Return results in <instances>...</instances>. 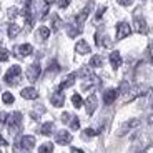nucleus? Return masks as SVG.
Listing matches in <instances>:
<instances>
[{"instance_id": "c756f323", "label": "nucleus", "mask_w": 153, "mask_h": 153, "mask_svg": "<svg viewBox=\"0 0 153 153\" xmlns=\"http://www.w3.org/2000/svg\"><path fill=\"white\" fill-rule=\"evenodd\" d=\"M100 131H97V130H93V128H87V130L83 131V135L85 137H97Z\"/></svg>"}, {"instance_id": "72a5a7b5", "label": "nucleus", "mask_w": 153, "mask_h": 153, "mask_svg": "<svg viewBox=\"0 0 153 153\" xmlns=\"http://www.w3.org/2000/svg\"><path fill=\"white\" fill-rule=\"evenodd\" d=\"M19 15V10L17 8H8V19H15Z\"/></svg>"}, {"instance_id": "393cba45", "label": "nucleus", "mask_w": 153, "mask_h": 153, "mask_svg": "<svg viewBox=\"0 0 153 153\" xmlns=\"http://www.w3.org/2000/svg\"><path fill=\"white\" fill-rule=\"evenodd\" d=\"M72 103H73L75 108H80L82 105H83V100H82V97L78 95V93H75V95L72 97Z\"/></svg>"}, {"instance_id": "a878e982", "label": "nucleus", "mask_w": 153, "mask_h": 153, "mask_svg": "<svg viewBox=\"0 0 153 153\" xmlns=\"http://www.w3.org/2000/svg\"><path fill=\"white\" fill-rule=\"evenodd\" d=\"M2 100H4V103L10 105V103H13V95H12L10 92H5L4 95H2Z\"/></svg>"}, {"instance_id": "423d86ee", "label": "nucleus", "mask_w": 153, "mask_h": 153, "mask_svg": "<svg viewBox=\"0 0 153 153\" xmlns=\"http://www.w3.org/2000/svg\"><path fill=\"white\" fill-rule=\"evenodd\" d=\"M40 72H42L40 65H38V63H32V65L27 68V78L30 82H35L38 76H40Z\"/></svg>"}, {"instance_id": "0eeeda50", "label": "nucleus", "mask_w": 153, "mask_h": 153, "mask_svg": "<svg viewBox=\"0 0 153 153\" xmlns=\"http://www.w3.org/2000/svg\"><path fill=\"white\" fill-rule=\"evenodd\" d=\"M55 142H57L58 145H68V143L72 142V135H70L67 130H60L57 135H55Z\"/></svg>"}, {"instance_id": "f03ea898", "label": "nucleus", "mask_w": 153, "mask_h": 153, "mask_svg": "<svg viewBox=\"0 0 153 153\" xmlns=\"http://www.w3.org/2000/svg\"><path fill=\"white\" fill-rule=\"evenodd\" d=\"M20 73H22V68H20V65H13L8 68V72L5 73V83L8 85H15L17 82L20 80Z\"/></svg>"}, {"instance_id": "c85d7f7f", "label": "nucleus", "mask_w": 153, "mask_h": 153, "mask_svg": "<svg viewBox=\"0 0 153 153\" xmlns=\"http://www.w3.org/2000/svg\"><path fill=\"white\" fill-rule=\"evenodd\" d=\"M8 60V50L0 48V62H7Z\"/></svg>"}, {"instance_id": "f704fd0d", "label": "nucleus", "mask_w": 153, "mask_h": 153, "mask_svg": "<svg viewBox=\"0 0 153 153\" xmlns=\"http://www.w3.org/2000/svg\"><path fill=\"white\" fill-rule=\"evenodd\" d=\"M70 5V0H58V7L60 8H67Z\"/></svg>"}, {"instance_id": "2eb2a0df", "label": "nucleus", "mask_w": 153, "mask_h": 153, "mask_svg": "<svg viewBox=\"0 0 153 153\" xmlns=\"http://www.w3.org/2000/svg\"><path fill=\"white\" fill-rule=\"evenodd\" d=\"M32 52H33V47H32L30 43H23V45L17 47V55H20V57H27Z\"/></svg>"}, {"instance_id": "a19ab883", "label": "nucleus", "mask_w": 153, "mask_h": 153, "mask_svg": "<svg viewBox=\"0 0 153 153\" xmlns=\"http://www.w3.org/2000/svg\"><path fill=\"white\" fill-rule=\"evenodd\" d=\"M45 2H47V4H48V5H52V4H53V2H55V0H45Z\"/></svg>"}, {"instance_id": "7c9ffc66", "label": "nucleus", "mask_w": 153, "mask_h": 153, "mask_svg": "<svg viewBox=\"0 0 153 153\" xmlns=\"http://www.w3.org/2000/svg\"><path fill=\"white\" fill-rule=\"evenodd\" d=\"M7 118H8V115L5 113V111H0V128L7 123Z\"/></svg>"}, {"instance_id": "1a4fd4ad", "label": "nucleus", "mask_w": 153, "mask_h": 153, "mask_svg": "<svg viewBox=\"0 0 153 153\" xmlns=\"http://www.w3.org/2000/svg\"><path fill=\"white\" fill-rule=\"evenodd\" d=\"M20 146H22V150L30 152V150L35 146V137H32V135H25V137H22V140H20Z\"/></svg>"}, {"instance_id": "79ce46f5", "label": "nucleus", "mask_w": 153, "mask_h": 153, "mask_svg": "<svg viewBox=\"0 0 153 153\" xmlns=\"http://www.w3.org/2000/svg\"><path fill=\"white\" fill-rule=\"evenodd\" d=\"M0 153H2V152H0Z\"/></svg>"}, {"instance_id": "4468645a", "label": "nucleus", "mask_w": 153, "mask_h": 153, "mask_svg": "<svg viewBox=\"0 0 153 153\" xmlns=\"http://www.w3.org/2000/svg\"><path fill=\"white\" fill-rule=\"evenodd\" d=\"M22 97L25 100H35V98H38V92L33 87H27L22 90Z\"/></svg>"}, {"instance_id": "f257e3e1", "label": "nucleus", "mask_w": 153, "mask_h": 153, "mask_svg": "<svg viewBox=\"0 0 153 153\" xmlns=\"http://www.w3.org/2000/svg\"><path fill=\"white\" fill-rule=\"evenodd\" d=\"M20 125H22V113H20V111H13V113L8 115L7 126H8L10 135H15L17 131L20 130Z\"/></svg>"}, {"instance_id": "dca6fc26", "label": "nucleus", "mask_w": 153, "mask_h": 153, "mask_svg": "<svg viewBox=\"0 0 153 153\" xmlns=\"http://www.w3.org/2000/svg\"><path fill=\"white\" fill-rule=\"evenodd\" d=\"M110 63L115 70L122 65V55H120V52H111L110 53Z\"/></svg>"}, {"instance_id": "6ab92c4d", "label": "nucleus", "mask_w": 153, "mask_h": 153, "mask_svg": "<svg viewBox=\"0 0 153 153\" xmlns=\"http://www.w3.org/2000/svg\"><path fill=\"white\" fill-rule=\"evenodd\" d=\"M52 131H53V123L52 122H47V123H43V125L40 126V133L45 135V137L52 135Z\"/></svg>"}, {"instance_id": "aec40b11", "label": "nucleus", "mask_w": 153, "mask_h": 153, "mask_svg": "<svg viewBox=\"0 0 153 153\" xmlns=\"http://www.w3.org/2000/svg\"><path fill=\"white\" fill-rule=\"evenodd\" d=\"M82 32V27H78L76 23H73V25H68V30H67V33H68V37H76V35Z\"/></svg>"}, {"instance_id": "bb28decb", "label": "nucleus", "mask_w": 153, "mask_h": 153, "mask_svg": "<svg viewBox=\"0 0 153 153\" xmlns=\"http://www.w3.org/2000/svg\"><path fill=\"white\" fill-rule=\"evenodd\" d=\"M70 126H72V130H78L80 122H78V118H76V117H72V120H70Z\"/></svg>"}, {"instance_id": "9b49d317", "label": "nucleus", "mask_w": 153, "mask_h": 153, "mask_svg": "<svg viewBox=\"0 0 153 153\" xmlns=\"http://www.w3.org/2000/svg\"><path fill=\"white\" fill-rule=\"evenodd\" d=\"M90 8H92V4H88L87 7H85L83 10H82L80 13H78V15H76V19H75V23L78 25V27H82V25H83V22L87 20L88 13H90Z\"/></svg>"}, {"instance_id": "f8f14e48", "label": "nucleus", "mask_w": 153, "mask_h": 153, "mask_svg": "<svg viewBox=\"0 0 153 153\" xmlns=\"http://www.w3.org/2000/svg\"><path fill=\"white\" fill-rule=\"evenodd\" d=\"M97 97L95 95H90L87 98V102H85V108H87V113L88 115H93V111L97 110Z\"/></svg>"}, {"instance_id": "39448f33", "label": "nucleus", "mask_w": 153, "mask_h": 153, "mask_svg": "<svg viewBox=\"0 0 153 153\" xmlns=\"http://www.w3.org/2000/svg\"><path fill=\"white\" fill-rule=\"evenodd\" d=\"M146 90H148V88H146L145 85H138V87H135V88H133V90H130L131 93H130V95H128V97L125 98V102H131V100H135L137 97L146 95V93H148Z\"/></svg>"}, {"instance_id": "b1692460", "label": "nucleus", "mask_w": 153, "mask_h": 153, "mask_svg": "<svg viewBox=\"0 0 153 153\" xmlns=\"http://www.w3.org/2000/svg\"><path fill=\"white\" fill-rule=\"evenodd\" d=\"M48 35H50V28H47V27H40V28H38V38H40V40H47Z\"/></svg>"}, {"instance_id": "ea45409f", "label": "nucleus", "mask_w": 153, "mask_h": 153, "mask_svg": "<svg viewBox=\"0 0 153 153\" xmlns=\"http://www.w3.org/2000/svg\"><path fill=\"white\" fill-rule=\"evenodd\" d=\"M72 153H85L83 150H78V148H72Z\"/></svg>"}, {"instance_id": "ddd939ff", "label": "nucleus", "mask_w": 153, "mask_h": 153, "mask_svg": "<svg viewBox=\"0 0 153 153\" xmlns=\"http://www.w3.org/2000/svg\"><path fill=\"white\" fill-rule=\"evenodd\" d=\"M50 102H52V105H55V107H63V102H65V97H63V93H62V90H57V92H55L53 95L50 97Z\"/></svg>"}, {"instance_id": "4be33fe9", "label": "nucleus", "mask_w": 153, "mask_h": 153, "mask_svg": "<svg viewBox=\"0 0 153 153\" xmlns=\"http://www.w3.org/2000/svg\"><path fill=\"white\" fill-rule=\"evenodd\" d=\"M102 63H103V58L100 57V55H93L92 60H90V67H93V68H98V67H102Z\"/></svg>"}, {"instance_id": "c9c22d12", "label": "nucleus", "mask_w": 153, "mask_h": 153, "mask_svg": "<svg viewBox=\"0 0 153 153\" xmlns=\"http://www.w3.org/2000/svg\"><path fill=\"white\" fill-rule=\"evenodd\" d=\"M70 118H72V117H70V113H63V115H62V122H63V123H68Z\"/></svg>"}, {"instance_id": "6e6552de", "label": "nucleus", "mask_w": 153, "mask_h": 153, "mask_svg": "<svg viewBox=\"0 0 153 153\" xmlns=\"http://www.w3.org/2000/svg\"><path fill=\"white\" fill-rule=\"evenodd\" d=\"M133 28L138 32V33H143V35L148 32V25H146L145 19H142V17H135V20H133Z\"/></svg>"}, {"instance_id": "9d476101", "label": "nucleus", "mask_w": 153, "mask_h": 153, "mask_svg": "<svg viewBox=\"0 0 153 153\" xmlns=\"http://www.w3.org/2000/svg\"><path fill=\"white\" fill-rule=\"evenodd\" d=\"M117 95H118V90H115V88H108L107 92L103 93V102L105 105H111L117 100Z\"/></svg>"}, {"instance_id": "58836bf2", "label": "nucleus", "mask_w": 153, "mask_h": 153, "mask_svg": "<svg viewBox=\"0 0 153 153\" xmlns=\"http://www.w3.org/2000/svg\"><path fill=\"white\" fill-rule=\"evenodd\" d=\"M8 143H7V140H5L4 137H2V135H0V146H7Z\"/></svg>"}, {"instance_id": "2f4dec72", "label": "nucleus", "mask_w": 153, "mask_h": 153, "mask_svg": "<svg viewBox=\"0 0 153 153\" xmlns=\"http://www.w3.org/2000/svg\"><path fill=\"white\" fill-rule=\"evenodd\" d=\"M58 70H60V67H58V63L53 60L52 63H50V67H48V72L52 73V72H58Z\"/></svg>"}, {"instance_id": "a211bd4d", "label": "nucleus", "mask_w": 153, "mask_h": 153, "mask_svg": "<svg viewBox=\"0 0 153 153\" xmlns=\"http://www.w3.org/2000/svg\"><path fill=\"white\" fill-rule=\"evenodd\" d=\"M75 83V73H70V75L65 76V80L60 83V87H58V90H65V88L72 87V85Z\"/></svg>"}, {"instance_id": "412c9836", "label": "nucleus", "mask_w": 153, "mask_h": 153, "mask_svg": "<svg viewBox=\"0 0 153 153\" xmlns=\"http://www.w3.org/2000/svg\"><path fill=\"white\" fill-rule=\"evenodd\" d=\"M19 32H20L19 25H15V23H10V25H8V37L10 38H15L17 35H19Z\"/></svg>"}, {"instance_id": "f3484780", "label": "nucleus", "mask_w": 153, "mask_h": 153, "mask_svg": "<svg viewBox=\"0 0 153 153\" xmlns=\"http://www.w3.org/2000/svg\"><path fill=\"white\" fill-rule=\"evenodd\" d=\"M75 52H76V53H80V55H85V53L90 52V45H88L85 40H80V42L75 45Z\"/></svg>"}, {"instance_id": "473e14b6", "label": "nucleus", "mask_w": 153, "mask_h": 153, "mask_svg": "<svg viewBox=\"0 0 153 153\" xmlns=\"http://www.w3.org/2000/svg\"><path fill=\"white\" fill-rule=\"evenodd\" d=\"M120 92H122V93H128V92H130V87H128L126 82H122V85H120Z\"/></svg>"}, {"instance_id": "20e7f679", "label": "nucleus", "mask_w": 153, "mask_h": 153, "mask_svg": "<svg viewBox=\"0 0 153 153\" xmlns=\"http://www.w3.org/2000/svg\"><path fill=\"white\" fill-rule=\"evenodd\" d=\"M140 125V120L138 118H130L128 122H125L122 126H120V130H118V135L122 137V135H125V133H128L130 130H133V128H137V126Z\"/></svg>"}, {"instance_id": "cd10ccee", "label": "nucleus", "mask_w": 153, "mask_h": 153, "mask_svg": "<svg viewBox=\"0 0 153 153\" xmlns=\"http://www.w3.org/2000/svg\"><path fill=\"white\" fill-rule=\"evenodd\" d=\"M60 23H62V22H60V19H58L57 15H53V19H52V25H53V30H55V32H57L58 28H60Z\"/></svg>"}, {"instance_id": "4c0bfd02", "label": "nucleus", "mask_w": 153, "mask_h": 153, "mask_svg": "<svg viewBox=\"0 0 153 153\" xmlns=\"http://www.w3.org/2000/svg\"><path fill=\"white\" fill-rule=\"evenodd\" d=\"M103 12H105V7H100V8H98V12H97V20H100V19H102V15H103Z\"/></svg>"}, {"instance_id": "e433bc0d", "label": "nucleus", "mask_w": 153, "mask_h": 153, "mask_svg": "<svg viewBox=\"0 0 153 153\" xmlns=\"http://www.w3.org/2000/svg\"><path fill=\"white\" fill-rule=\"evenodd\" d=\"M118 4H120V5H125V7H128V5L133 4V0H118Z\"/></svg>"}, {"instance_id": "7ed1b4c3", "label": "nucleus", "mask_w": 153, "mask_h": 153, "mask_svg": "<svg viewBox=\"0 0 153 153\" xmlns=\"http://www.w3.org/2000/svg\"><path fill=\"white\" fill-rule=\"evenodd\" d=\"M130 33H131V27L126 22H120L118 25H117V38H118V40L126 38Z\"/></svg>"}, {"instance_id": "5701e85b", "label": "nucleus", "mask_w": 153, "mask_h": 153, "mask_svg": "<svg viewBox=\"0 0 153 153\" xmlns=\"http://www.w3.org/2000/svg\"><path fill=\"white\" fill-rule=\"evenodd\" d=\"M52 152H53V145L48 142L40 145V148H38V153H52Z\"/></svg>"}]
</instances>
